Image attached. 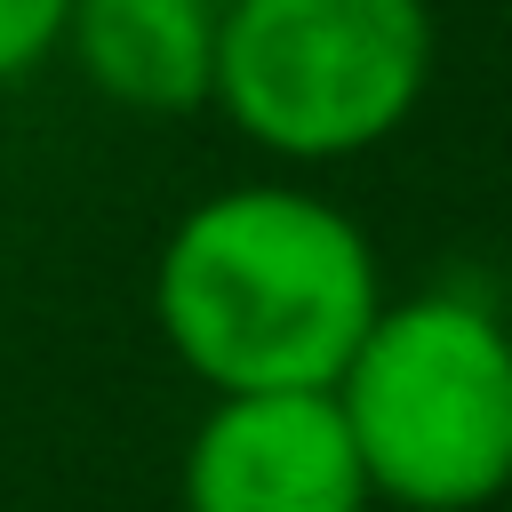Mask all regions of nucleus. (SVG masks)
I'll use <instances>...</instances> for the list:
<instances>
[{
	"label": "nucleus",
	"mask_w": 512,
	"mask_h": 512,
	"mask_svg": "<svg viewBox=\"0 0 512 512\" xmlns=\"http://www.w3.org/2000/svg\"><path fill=\"white\" fill-rule=\"evenodd\" d=\"M64 16L72 0H0V80H24L32 64H48L64 48Z\"/></svg>",
	"instance_id": "6"
},
{
	"label": "nucleus",
	"mask_w": 512,
	"mask_h": 512,
	"mask_svg": "<svg viewBox=\"0 0 512 512\" xmlns=\"http://www.w3.org/2000/svg\"><path fill=\"white\" fill-rule=\"evenodd\" d=\"M376 312L384 272L368 232L352 208L288 176L192 200L152 256V320L208 400L336 392Z\"/></svg>",
	"instance_id": "1"
},
{
	"label": "nucleus",
	"mask_w": 512,
	"mask_h": 512,
	"mask_svg": "<svg viewBox=\"0 0 512 512\" xmlns=\"http://www.w3.org/2000/svg\"><path fill=\"white\" fill-rule=\"evenodd\" d=\"M328 392H224L184 440V512H368Z\"/></svg>",
	"instance_id": "4"
},
{
	"label": "nucleus",
	"mask_w": 512,
	"mask_h": 512,
	"mask_svg": "<svg viewBox=\"0 0 512 512\" xmlns=\"http://www.w3.org/2000/svg\"><path fill=\"white\" fill-rule=\"evenodd\" d=\"M328 400L392 512H480L512 488V328L480 296L384 304Z\"/></svg>",
	"instance_id": "2"
},
{
	"label": "nucleus",
	"mask_w": 512,
	"mask_h": 512,
	"mask_svg": "<svg viewBox=\"0 0 512 512\" xmlns=\"http://www.w3.org/2000/svg\"><path fill=\"white\" fill-rule=\"evenodd\" d=\"M224 0H72L64 48L128 112H200L216 88Z\"/></svg>",
	"instance_id": "5"
},
{
	"label": "nucleus",
	"mask_w": 512,
	"mask_h": 512,
	"mask_svg": "<svg viewBox=\"0 0 512 512\" xmlns=\"http://www.w3.org/2000/svg\"><path fill=\"white\" fill-rule=\"evenodd\" d=\"M432 0H224L208 104L272 160H352L432 88Z\"/></svg>",
	"instance_id": "3"
}]
</instances>
